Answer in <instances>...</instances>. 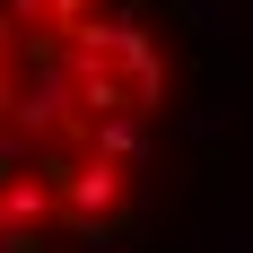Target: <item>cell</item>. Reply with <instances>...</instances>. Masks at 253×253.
<instances>
[{
  "instance_id": "cell-1",
  "label": "cell",
  "mask_w": 253,
  "mask_h": 253,
  "mask_svg": "<svg viewBox=\"0 0 253 253\" xmlns=\"http://www.w3.org/2000/svg\"><path fill=\"white\" fill-rule=\"evenodd\" d=\"M157 52L123 0H0V253H87L149 157Z\"/></svg>"
}]
</instances>
